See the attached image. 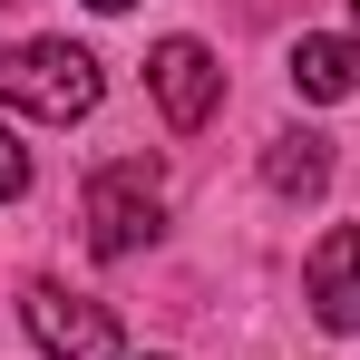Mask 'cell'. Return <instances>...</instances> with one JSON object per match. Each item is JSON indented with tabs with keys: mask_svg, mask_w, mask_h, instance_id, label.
<instances>
[{
	"mask_svg": "<svg viewBox=\"0 0 360 360\" xmlns=\"http://www.w3.org/2000/svg\"><path fill=\"white\" fill-rule=\"evenodd\" d=\"M98 59L88 49H68V39H20L10 59H0V98L20 108V117H49V127H68V117H88L98 108Z\"/></svg>",
	"mask_w": 360,
	"mask_h": 360,
	"instance_id": "obj_1",
	"label": "cell"
},
{
	"mask_svg": "<svg viewBox=\"0 0 360 360\" xmlns=\"http://www.w3.org/2000/svg\"><path fill=\"white\" fill-rule=\"evenodd\" d=\"M166 224V176L146 166V156H117V166H98L88 176V253H136V243Z\"/></svg>",
	"mask_w": 360,
	"mask_h": 360,
	"instance_id": "obj_2",
	"label": "cell"
},
{
	"mask_svg": "<svg viewBox=\"0 0 360 360\" xmlns=\"http://www.w3.org/2000/svg\"><path fill=\"white\" fill-rule=\"evenodd\" d=\"M20 321H30V341L49 360H117V321H108L98 302L59 292V283H30V292H20Z\"/></svg>",
	"mask_w": 360,
	"mask_h": 360,
	"instance_id": "obj_3",
	"label": "cell"
},
{
	"mask_svg": "<svg viewBox=\"0 0 360 360\" xmlns=\"http://www.w3.org/2000/svg\"><path fill=\"white\" fill-rule=\"evenodd\" d=\"M146 88H156L166 127H205L214 98H224V68H214L205 39H156V49H146Z\"/></svg>",
	"mask_w": 360,
	"mask_h": 360,
	"instance_id": "obj_4",
	"label": "cell"
},
{
	"mask_svg": "<svg viewBox=\"0 0 360 360\" xmlns=\"http://www.w3.org/2000/svg\"><path fill=\"white\" fill-rule=\"evenodd\" d=\"M311 311L321 331H360V224H331L311 243Z\"/></svg>",
	"mask_w": 360,
	"mask_h": 360,
	"instance_id": "obj_5",
	"label": "cell"
},
{
	"mask_svg": "<svg viewBox=\"0 0 360 360\" xmlns=\"http://www.w3.org/2000/svg\"><path fill=\"white\" fill-rule=\"evenodd\" d=\"M292 88L302 98H360V39H331V30L292 39Z\"/></svg>",
	"mask_w": 360,
	"mask_h": 360,
	"instance_id": "obj_6",
	"label": "cell"
},
{
	"mask_svg": "<svg viewBox=\"0 0 360 360\" xmlns=\"http://www.w3.org/2000/svg\"><path fill=\"white\" fill-rule=\"evenodd\" d=\"M263 185H273V195H321V185H331V146H321V136H273Z\"/></svg>",
	"mask_w": 360,
	"mask_h": 360,
	"instance_id": "obj_7",
	"label": "cell"
},
{
	"mask_svg": "<svg viewBox=\"0 0 360 360\" xmlns=\"http://www.w3.org/2000/svg\"><path fill=\"white\" fill-rule=\"evenodd\" d=\"M20 195H30V146L0 127V205H20Z\"/></svg>",
	"mask_w": 360,
	"mask_h": 360,
	"instance_id": "obj_8",
	"label": "cell"
},
{
	"mask_svg": "<svg viewBox=\"0 0 360 360\" xmlns=\"http://www.w3.org/2000/svg\"><path fill=\"white\" fill-rule=\"evenodd\" d=\"M88 10H127V0H88Z\"/></svg>",
	"mask_w": 360,
	"mask_h": 360,
	"instance_id": "obj_9",
	"label": "cell"
},
{
	"mask_svg": "<svg viewBox=\"0 0 360 360\" xmlns=\"http://www.w3.org/2000/svg\"><path fill=\"white\" fill-rule=\"evenodd\" d=\"M351 10H360V0H351Z\"/></svg>",
	"mask_w": 360,
	"mask_h": 360,
	"instance_id": "obj_10",
	"label": "cell"
}]
</instances>
